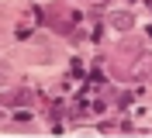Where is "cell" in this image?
<instances>
[{
    "instance_id": "1",
    "label": "cell",
    "mask_w": 152,
    "mask_h": 138,
    "mask_svg": "<svg viewBox=\"0 0 152 138\" xmlns=\"http://www.w3.org/2000/svg\"><path fill=\"white\" fill-rule=\"evenodd\" d=\"M107 21H111V28H118V31H128V28H135V21H132V14H128V10H114Z\"/></svg>"
},
{
    "instance_id": "2",
    "label": "cell",
    "mask_w": 152,
    "mask_h": 138,
    "mask_svg": "<svg viewBox=\"0 0 152 138\" xmlns=\"http://www.w3.org/2000/svg\"><path fill=\"white\" fill-rule=\"evenodd\" d=\"M7 104H18V107H28V104H31V90H14V93L7 97Z\"/></svg>"
},
{
    "instance_id": "3",
    "label": "cell",
    "mask_w": 152,
    "mask_h": 138,
    "mask_svg": "<svg viewBox=\"0 0 152 138\" xmlns=\"http://www.w3.org/2000/svg\"><path fill=\"white\" fill-rule=\"evenodd\" d=\"M10 76H14V69H10V66H7V62H0V83H7V80H10Z\"/></svg>"
}]
</instances>
